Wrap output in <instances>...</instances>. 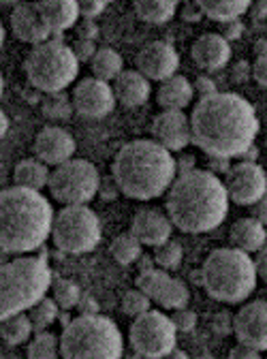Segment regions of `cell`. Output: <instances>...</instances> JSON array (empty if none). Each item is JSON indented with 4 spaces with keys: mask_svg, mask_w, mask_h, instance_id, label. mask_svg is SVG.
Listing matches in <instances>:
<instances>
[{
    "mask_svg": "<svg viewBox=\"0 0 267 359\" xmlns=\"http://www.w3.org/2000/svg\"><path fill=\"white\" fill-rule=\"evenodd\" d=\"M265 205H267V201H265V199H261V201H256L254 205H250V208H252V218H254V220H259V222H263V224H265V218H267V214H265Z\"/></svg>",
    "mask_w": 267,
    "mask_h": 359,
    "instance_id": "50",
    "label": "cell"
},
{
    "mask_svg": "<svg viewBox=\"0 0 267 359\" xmlns=\"http://www.w3.org/2000/svg\"><path fill=\"white\" fill-rule=\"evenodd\" d=\"M225 184L207 169L175 175L167 189V218L184 233H207L218 229L229 214Z\"/></svg>",
    "mask_w": 267,
    "mask_h": 359,
    "instance_id": "2",
    "label": "cell"
},
{
    "mask_svg": "<svg viewBox=\"0 0 267 359\" xmlns=\"http://www.w3.org/2000/svg\"><path fill=\"white\" fill-rule=\"evenodd\" d=\"M265 48H267L265 39H259V41H256V45H254V50H256V56H265Z\"/></svg>",
    "mask_w": 267,
    "mask_h": 359,
    "instance_id": "53",
    "label": "cell"
},
{
    "mask_svg": "<svg viewBox=\"0 0 267 359\" xmlns=\"http://www.w3.org/2000/svg\"><path fill=\"white\" fill-rule=\"evenodd\" d=\"M28 359H60V340L50 332H39L28 340Z\"/></svg>",
    "mask_w": 267,
    "mask_h": 359,
    "instance_id": "32",
    "label": "cell"
},
{
    "mask_svg": "<svg viewBox=\"0 0 267 359\" xmlns=\"http://www.w3.org/2000/svg\"><path fill=\"white\" fill-rule=\"evenodd\" d=\"M50 167L43 165L36 158H26L20 161L13 169V180H15V187L20 189H28V191H36L41 193L43 189H48L50 182Z\"/></svg>",
    "mask_w": 267,
    "mask_h": 359,
    "instance_id": "25",
    "label": "cell"
},
{
    "mask_svg": "<svg viewBox=\"0 0 267 359\" xmlns=\"http://www.w3.org/2000/svg\"><path fill=\"white\" fill-rule=\"evenodd\" d=\"M43 114L52 120H67L73 114V103L67 93H56L48 95V99L43 101Z\"/></svg>",
    "mask_w": 267,
    "mask_h": 359,
    "instance_id": "37",
    "label": "cell"
},
{
    "mask_svg": "<svg viewBox=\"0 0 267 359\" xmlns=\"http://www.w3.org/2000/svg\"><path fill=\"white\" fill-rule=\"evenodd\" d=\"M191 142L207 158H240L259 135V118L252 103L235 93H216L193 107Z\"/></svg>",
    "mask_w": 267,
    "mask_h": 359,
    "instance_id": "1",
    "label": "cell"
},
{
    "mask_svg": "<svg viewBox=\"0 0 267 359\" xmlns=\"http://www.w3.org/2000/svg\"><path fill=\"white\" fill-rule=\"evenodd\" d=\"M265 257H267V252H265V248H261V250H259V257H256V261H252V263H254V272H256V278L261 276L263 280L267 278V265H265Z\"/></svg>",
    "mask_w": 267,
    "mask_h": 359,
    "instance_id": "47",
    "label": "cell"
},
{
    "mask_svg": "<svg viewBox=\"0 0 267 359\" xmlns=\"http://www.w3.org/2000/svg\"><path fill=\"white\" fill-rule=\"evenodd\" d=\"M54 208L36 191L11 187L0 191V250L24 255L43 246L52 233Z\"/></svg>",
    "mask_w": 267,
    "mask_h": 359,
    "instance_id": "3",
    "label": "cell"
},
{
    "mask_svg": "<svg viewBox=\"0 0 267 359\" xmlns=\"http://www.w3.org/2000/svg\"><path fill=\"white\" fill-rule=\"evenodd\" d=\"M77 9H79V18H85L90 22L93 18L101 15L107 9V3L105 0H83V3H77Z\"/></svg>",
    "mask_w": 267,
    "mask_h": 359,
    "instance_id": "41",
    "label": "cell"
},
{
    "mask_svg": "<svg viewBox=\"0 0 267 359\" xmlns=\"http://www.w3.org/2000/svg\"><path fill=\"white\" fill-rule=\"evenodd\" d=\"M3 43H5V26L0 22V48H3Z\"/></svg>",
    "mask_w": 267,
    "mask_h": 359,
    "instance_id": "55",
    "label": "cell"
},
{
    "mask_svg": "<svg viewBox=\"0 0 267 359\" xmlns=\"http://www.w3.org/2000/svg\"><path fill=\"white\" fill-rule=\"evenodd\" d=\"M175 0H137L135 3L137 18L148 24H167L171 18H175Z\"/></svg>",
    "mask_w": 267,
    "mask_h": 359,
    "instance_id": "27",
    "label": "cell"
},
{
    "mask_svg": "<svg viewBox=\"0 0 267 359\" xmlns=\"http://www.w3.org/2000/svg\"><path fill=\"white\" fill-rule=\"evenodd\" d=\"M9 259H7V252H3V250H0V267H3L5 263H7Z\"/></svg>",
    "mask_w": 267,
    "mask_h": 359,
    "instance_id": "56",
    "label": "cell"
},
{
    "mask_svg": "<svg viewBox=\"0 0 267 359\" xmlns=\"http://www.w3.org/2000/svg\"><path fill=\"white\" fill-rule=\"evenodd\" d=\"M75 137L62 126H46L36 133L34 137V154L36 161H41L43 165H52L58 167L71 158H75Z\"/></svg>",
    "mask_w": 267,
    "mask_h": 359,
    "instance_id": "16",
    "label": "cell"
},
{
    "mask_svg": "<svg viewBox=\"0 0 267 359\" xmlns=\"http://www.w3.org/2000/svg\"><path fill=\"white\" fill-rule=\"evenodd\" d=\"M58 319V306L52 297H43L28 310V321L32 325V332H46L54 321Z\"/></svg>",
    "mask_w": 267,
    "mask_h": 359,
    "instance_id": "31",
    "label": "cell"
},
{
    "mask_svg": "<svg viewBox=\"0 0 267 359\" xmlns=\"http://www.w3.org/2000/svg\"><path fill=\"white\" fill-rule=\"evenodd\" d=\"M201 287L222 304H240L256 289L252 259L235 248H216L201 267Z\"/></svg>",
    "mask_w": 267,
    "mask_h": 359,
    "instance_id": "6",
    "label": "cell"
},
{
    "mask_svg": "<svg viewBox=\"0 0 267 359\" xmlns=\"http://www.w3.org/2000/svg\"><path fill=\"white\" fill-rule=\"evenodd\" d=\"M137 69L148 81H165L173 75H177L180 67V54L167 41H152L137 54L135 60Z\"/></svg>",
    "mask_w": 267,
    "mask_h": 359,
    "instance_id": "15",
    "label": "cell"
},
{
    "mask_svg": "<svg viewBox=\"0 0 267 359\" xmlns=\"http://www.w3.org/2000/svg\"><path fill=\"white\" fill-rule=\"evenodd\" d=\"M36 9L52 34H60L73 28L79 20L75 0H48V3H36Z\"/></svg>",
    "mask_w": 267,
    "mask_h": 359,
    "instance_id": "23",
    "label": "cell"
},
{
    "mask_svg": "<svg viewBox=\"0 0 267 359\" xmlns=\"http://www.w3.org/2000/svg\"><path fill=\"white\" fill-rule=\"evenodd\" d=\"M50 236L62 252H90L101 242V220L88 205H64L58 214H54Z\"/></svg>",
    "mask_w": 267,
    "mask_h": 359,
    "instance_id": "9",
    "label": "cell"
},
{
    "mask_svg": "<svg viewBox=\"0 0 267 359\" xmlns=\"http://www.w3.org/2000/svg\"><path fill=\"white\" fill-rule=\"evenodd\" d=\"M191 278H193L197 285H201V269H197V272H193V274H191Z\"/></svg>",
    "mask_w": 267,
    "mask_h": 359,
    "instance_id": "54",
    "label": "cell"
},
{
    "mask_svg": "<svg viewBox=\"0 0 267 359\" xmlns=\"http://www.w3.org/2000/svg\"><path fill=\"white\" fill-rule=\"evenodd\" d=\"M229 359H261V351L244 346V344H238V346L231 348Z\"/></svg>",
    "mask_w": 267,
    "mask_h": 359,
    "instance_id": "44",
    "label": "cell"
},
{
    "mask_svg": "<svg viewBox=\"0 0 267 359\" xmlns=\"http://www.w3.org/2000/svg\"><path fill=\"white\" fill-rule=\"evenodd\" d=\"M175 327L165 312L148 310L135 317L128 332L130 346L139 357L146 359H163L167 353L175 348Z\"/></svg>",
    "mask_w": 267,
    "mask_h": 359,
    "instance_id": "11",
    "label": "cell"
},
{
    "mask_svg": "<svg viewBox=\"0 0 267 359\" xmlns=\"http://www.w3.org/2000/svg\"><path fill=\"white\" fill-rule=\"evenodd\" d=\"M11 32L15 34V39H20L22 43H30L32 48L34 45H41L50 41L52 32L50 28L43 22L36 3H22L13 9L11 13Z\"/></svg>",
    "mask_w": 267,
    "mask_h": 359,
    "instance_id": "19",
    "label": "cell"
},
{
    "mask_svg": "<svg viewBox=\"0 0 267 359\" xmlns=\"http://www.w3.org/2000/svg\"><path fill=\"white\" fill-rule=\"evenodd\" d=\"M60 340L62 359H122L124 340L118 325L103 314H81L64 325Z\"/></svg>",
    "mask_w": 267,
    "mask_h": 359,
    "instance_id": "7",
    "label": "cell"
},
{
    "mask_svg": "<svg viewBox=\"0 0 267 359\" xmlns=\"http://www.w3.org/2000/svg\"><path fill=\"white\" fill-rule=\"evenodd\" d=\"M250 71H252L256 83H259L261 88H265V86H267V58H265V56H256V62L252 65Z\"/></svg>",
    "mask_w": 267,
    "mask_h": 359,
    "instance_id": "43",
    "label": "cell"
},
{
    "mask_svg": "<svg viewBox=\"0 0 267 359\" xmlns=\"http://www.w3.org/2000/svg\"><path fill=\"white\" fill-rule=\"evenodd\" d=\"M3 93H5V77L0 73V97H3Z\"/></svg>",
    "mask_w": 267,
    "mask_h": 359,
    "instance_id": "57",
    "label": "cell"
},
{
    "mask_svg": "<svg viewBox=\"0 0 267 359\" xmlns=\"http://www.w3.org/2000/svg\"><path fill=\"white\" fill-rule=\"evenodd\" d=\"M0 338H3L9 346H20L32 338V325L28 321V314L20 312L13 317H7L0 321Z\"/></svg>",
    "mask_w": 267,
    "mask_h": 359,
    "instance_id": "29",
    "label": "cell"
},
{
    "mask_svg": "<svg viewBox=\"0 0 267 359\" xmlns=\"http://www.w3.org/2000/svg\"><path fill=\"white\" fill-rule=\"evenodd\" d=\"M250 75V65L248 62H238L235 69H233V79L235 81H246Z\"/></svg>",
    "mask_w": 267,
    "mask_h": 359,
    "instance_id": "49",
    "label": "cell"
},
{
    "mask_svg": "<svg viewBox=\"0 0 267 359\" xmlns=\"http://www.w3.org/2000/svg\"><path fill=\"white\" fill-rule=\"evenodd\" d=\"M242 32H244V26H242V24H240V20H238V22H229V24H225V30L220 32V36L229 43V41H233V39H240V34H242Z\"/></svg>",
    "mask_w": 267,
    "mask_h": 359,
    "instance_id": "45",
    "label": "cell"
},
{
    "mask_svg": "<svg viewBox=\"0 0 267 359\" xmlns=\"http://www.w3.org/2000/svg\"><path fill=\"white\" fill-rule=\"evenodd\" d=\"M97 50L99 48L95 45V41H90V39H77L73 43V48H71V52H73L77 62H90L93 56L97 54Z\"/></svg>",
    "mask_w": 267,
    "mask_h": 359,
    "instance_id": "40",
    "label": "cell"
},
{
    "mask_svg": "<svg viewBox=\"0 0 267 359\" xmlns=\"http://www.w3.org/2000/svg\"><path fill=\"white\" fill-rule=\"evenodd\" d=\"M152 135L169 154L182 152L191 144V120L184 111H160L152 122Z\"/></svg>",
    "mask_w": 267,
    "mask_h": 359,
    "instance_id": "17",
    "label": "cell"
},
{
    "mask_svg": "<svg viewBox=\"0 0 267 359\" xmlns=\"http://www.w3.org/2000/svg\"><path fill=\"white\" fill-rule=\"evenodd\" d=\"M171 323L175 327V332H182V334H189L197 327V314L189 308H180V310H173L171 314Z\"/></svg>",
    "mask_w": 267,
    "mask_h": 359,
    "instance_id": "39",
    "label": "cell"
},
{
    "mask_svg": "<svg viewBox=\"0 0 267 359\" xmlns=\"http://www.w3.org/2000/svg\"><path fill=\"white\" fill-rule=\"evenodd\" d=\"M195 99L193 83L184 75H173L165 81H160L156 101L163 107V111H184Z\"/></svg>",
    "mask_w": 267,
    "mask_h": 359,
    "instance_id": "22",
    "label": "cell"
},
{
    "mask_svg": "<svg viewBox=\"0 0 267 359\" xmlns=\"http://www.w3.org/2000/svg\"><path fill=\"white\" fill-rule=\"evenodd\" d=\"M24 71L28 81L41 93L56 95L77 79L79 62L75 60L69 45L62 41H46L28 52L24 60Z\"/></svg>",
    "mask_w": 267,
    "mask_h": 359,
    "instance_id": "8",
    "label": "cell"
},
{
    "mask_svg": "<svg viewBox=\"0 0 267 359\" xmlns=\"http://www.w3.org/2000/svg\"><path fill=\"white\" fill-rule=\"evenodd\" d=\"M52 269L46 259L20 257L0 267V321L30 310L48 295Z\"/></svg>",
    "mask_w": 267,
    "mask_h": 359,
    "instance_id": "5",
    "label": "cell"
},
{
    "mask_svg": "<svg viewBox=\"0 0 267 359\" xmlns=\"http://www.w3.org/2000/svg\"><path fill=\"white\" fill-rule=\"evenodd\" d=\"M225 191L229 201L238 203V205H254L256 201L265 199L267 193V177H265V169L256 163H238L233 167H229L227 171V182Z\"/></svg>",
    "mask_w": 267,
    "mask_h": 359,
    "instance_id": "12",
    "label": "cell"
},
{
    "mask_svg": "<svg viewBox=\"0 0 267 359\" xmlns=\"http://www.w3.org/2000/svg\"><path fill=\"white\" fill-rule=\"evenodd\" d=\"M7 130H9V118H7V114L3 109H0V140L5 137Z\"/></svg>",
    "mask_w": 267,
    "mask_h": 359,
    "instance_id": "51",
    "label": "cell"
},
{
    "mask_svg": "<svg viewBox=\"0 0 267 359\" xmlns=\"http://www.w3.org/2000/svg\"><path fill=\"white\" fill-rule=\"evenodd\" d=\"M233 332L238 342L256 351L267 348V302L254 299L244 304L233 319Z\"/></svg>",
    "mask_w": 267,
    "mask_h": 359,
    "instance_id": "14",
    "label": "cell"
},
{
    "mask_svg": "<svg viewBox=\"0 0 267 359\" xmlns=\"http://www.w3.org/2000/svg\"><path fill=\"white\" fill-rule=\"evenodd\" d=\"M71 103L79 116L99 120L114 111L116 97H114V90L107 81H101L97 77H85L73 88Z\"/></svg>",
    "mask_w": 267,
    "mask_h": 359,
    "instance_id": "13",
    "label": "cell"
},
{
    "mask_svg": "<svg viewBox=\"0 0 267 359\" xmlns=\"http://www.w3.org/2000/svg\"><path fill=\"white\" fill-rule=\"evenodd\" d=\"M114 180L118 189L137 201H150L167 193L175 180V158L152 140L124 144L114 158Z\"/></svg>",
    "mask_w": 267,
    "mask_h": 359,
    "instance_id": "4",
    "label": "cell"
},
{
    "mask_svg": "<svg viewBox=\"0 0 267 359\" xmlns=\"http://www.w3.org/2000/svg\"><path fill=\"white\" fill-rule=\"evenodd\" d=\"M191 56L195 65L203 71H220L231 60V45L218 32L201 34L191 48Z\"/></svg>",
    "mask_w": 267,
    "mask_h": 359,
    "instance_id": "20",
    "label": "cell"
},
{
    "mask_svg": "<svg viewBox=\"0 0 267 359\" xmlns=\"http://www.w3.org/2000/svg\"><path fill=\"white\" fill-rule=\"evenodd\" d=\"M111 90L116 103H122L124 107H142L150 99L152 86L139 71H122L114 79Z\"/></svg>",
    "mask_w": 267,
    "mask_h": 359,
    "instance_id": "21",
    "label": "cell"
},
{
    "mask_svg": "<svg viewBox=\"0 0 267 359\" xmlns=\"http://www.w3.org/2000/svg\"><path fill=\"white\" fill-rule=\"evenodd\" d=\"M148 310H152V299L146 297L139 289H130V291L124 293V297H122V312L124 314H128V317L135 319V317H139V314H144Z\"/></svg>",
    "mask_w": 267,
    "mask_h": 359,
    "instance_id": "38",
    "label": "cell"
},
{
    "mask_svg": "<svg viewBox=\"0 0 267 359\" xmlns=\"http://www.w3.org/2000/svg\"><path fill=\"white\" fill-rule=\"evenodd\" d=\"M48 189L62 205H88L101 189V175L90 161L71 158L50 171Z\"/></svg>",
    "mask_w": 267,
    "mask_h": 359,
    "instance_id": "10",
    "label": "cell"
},
{
    "mask_svg": "<svg viewBox=\"0 0 267 359\" xmlns=\"http://www.w3.org/2000/svg\"><path fill=\"white\" fill-rule=\"evenodd\" d=\"M197 5L203 18H210L220 24H229L238 22L244 13H248L252 3H248V0H201Z\"/></svg>",
    "mask_w": 267,
    "mask_h": 359,
    "instance_id": "26",
    "label": "cell"
},
{
    "mask_svg": "<svg viewBox=\"0 0 267 359\" xmlns=\"http://www.w3.org/2000/svg\"><path fill=\"white\" fill-rule=\"evenodd\" d=\"M163 359H191V357H189V353H184V351H180V348H173V351L167 353Z\"/></svg>",
    "mask_w": 267,
    "mask_h": 359,
    "instance_id": "52",
    "label": "cell"
},
{
    "mask_svg": "<svg viewBox=\"0 0 267 359\" xmlns=\"http://www.w3.org/2000/svg\"><path fill=\"white\" fill-rule=\"evenodd\" d=\"M54 289V302L58 308L62 310H71L79 304V297H81V291L79 287L73 283V280H67V278H58V280H52V287Z\"/></svg>",
    "mask_w": 267,
    "mask_h": 359,
    "instance_id": "36",
    "label": "cell"
},
{
    "mask_svg": "<svg viewBox=\"0 0 267 359\" xmlns=\"http://www.w3.org/2000/svg\"><path fill=\"white\" fill-rule=\"evenodd\" d=\"M250 9H252V22H254V26H265V13H267V5H265V0H261V3H254V5H250Z\"/></svg>",
    "mask_w": 267,
    "mask_h": 359,
    "instance_id": "46",
    "label": "cell"
},
{
    "mask_svg": "<svg viewBox=\"0 0 267 359\" xmlns=\"http://www.w3.org/2000/svg\"><path fill=\"white\" fill-rule=\"evenodd\" d=\"M171 276L165 272V269H158V267H148V269H142L139 276H137V289L150 297L152 302L158 297V293L163 291V287L167 285Z\"/></svg>",
    "mask_w": 267,
    "mask_h": 359,
    "instance_id": "34",
    "label": "cell"
},
{
    "mask_svg": "<svg viewBox=\"0 0 267 359\" xmlns=\"http://www.w3.org/2000/svg\"><path fill=\"white\" fill-rule=\"evenodd\" d=\"M90 67H93V73H95L97 79L109 83L111 79H116L124 71V60H122V56L116 50L99 48L97 54L90 60Z\"/></svg>",
    "mask_w": 267,
    "mask_h": 359,
    "instance_id": "28",
    "label": "cell"
},
{
    "mask_svg": "<svg viewBox=\"0 0 267 359\" xmlns=\"http://www.w3.org/2000/svg\"><path fill=\"white\" fill-rule=\"evenodd\" d=\"M182 18H184L186 22H199V20L203 18V13H201L199 5L195 3V5H186V7H184V11H182Z\"/></svg>",
    "mask_w": 267,
    "mask_h": 359,
    "instance_id": "48",
    "label": "cell"
},
{
    "mask_svg": "<svg viewBox=\"0 0 267 359\" xmlns=\"http://www.w3.org/2000/svg\"><path fill=\"white\" fill-rule=\"evenodd\" d=\"M189 299H191V291L189 287L180 280V278H169L167 285L163 287V291L158 293V297L154 299L160 308L165 310H180V308H186L189 306Z\"/></svg>",
    "mask_w": 267,
    "mask_h": 359,
    "instance_id": "30",
    "label": "cell"
},
{
    "mask_svg": "<svg viewBox=\"0 0 267 359\" xmlns=\"http://www.w3.org/2000/svg\"><path fill=\"white\" fill-rule=\"evenodd\" d=\"M193 90H195V95H199V99H205V97H212V95L218 93V88H216L214 79H210V77H205V75L197 77V81L193 83Z\"/></svg>",
    "mask_w": 267,
    "mask_h": 359,
    "instance_id": "42",
    "label": "cell"
},
{
    "mask_svg": "<svg viewBox=\"0 0 267 359\" xmlns=\"http://www.w3.org/2000/svg\"><path fill=\"white\" fill-rule=\"evenodd\" d=\"M184 259V248L180 242L175 240H167L165 244L154 248V263L158 265V269H177L182 265Z\"/></svg>",
    "mask_w": 267,
    "mask_h": 359,
    "instance_id": "35",
    "label": "cell"
},
{
    "mask_svg": "<svg viewBox=\"0 0 267 359\" xmlns=\"http://www.w3.org/2000/svg\"><path fill=\"white\" fill-rule=\"evenodd\" d=\"M229 240L233 244L235 250H242L246 255L250 252H259L261 248H265V224L254 220L252 216L248 218H240L231 224V231H229Z\"/></svg>",
    "mask_w": 267,
    "mask_h": 359,
    "instance_id": "24",
    "label": "cell"
},
{
    "mask_svg": "<svg viewBox=\"0 0 267 359\" xmlns=\"http://www.w3.org/2000/svg\"><path fill=\"white\" fill-rule=\"evenodd\" d=\"M109 252H111V257H114L120 265H130V263H135V261L142 257V244L126 231V233H120V236L111 242Z\"/></svg>",
    "mask_w": 267,
    "mask_h": 359,
    "instance_id": "33",
    "label": "cell"
},
{
    "mask_svg": "<svg viewBox=\"0 0 267 359\" xmlns=\"http://www.w3.org/2000/svg\"><path fill=\"white\" fill-rule=\"evenodd\" d=\"M128 233L135 238L142 246L156 248V246L165 244L167 240H171L173 224L165 212L154 210V208H144L132 216Z\"/></svg>",
    "mask_w": 267,
    "mask_h": 359,
    "instance_id": "18",
    "label": "cell"
}]
</instances>
